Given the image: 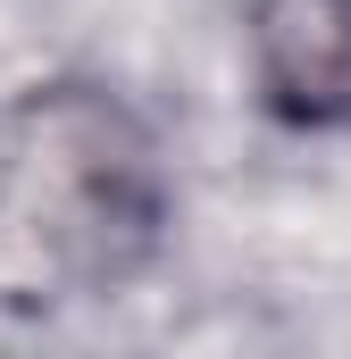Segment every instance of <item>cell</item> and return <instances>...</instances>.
<instances>
[{
  "label": "cell",
  "mask_w": 351,
  "mask_h": 359,
  "mask_svg": "<svg viewBox=\"0 0 351 359\" xmlns=\"http://www.w3.org/2000/svg\"><path fill=\"white\" fill-rule=\"evenodd\" d=\"M176 184L151 117L92 76L0 100V309L100 301L159 259Z\"/></svg>",
  "instance_id": "1"
},
{
  "label": "cell",
  "mask_w": 351,
  "mask_h": 359,
  "mask_svg": "<svg viewBox=\"0 0 351 359\" xmlns=\"http://www.w3.org/2000/svg\"><path fill=\"white\" fill-rule=\"evenodd\" d=\"M243 76L276 126L351 134V0H251Z\"/></svg>",
  "instance_id": "2"
}]
</instances>
